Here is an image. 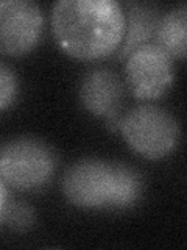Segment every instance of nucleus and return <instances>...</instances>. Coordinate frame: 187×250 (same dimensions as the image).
<instances>
[{
  "instance_id": "obj_1",
  "label": "nucleus",
  "mask_w": 187,
  "mask_h": 250,
  "mask_svg": "<svg viewBox=\"0 0 187 250\" xmlns=\"http://www.w3.org/2000/svg\"><path fill=\"white\" fill-rule=\"evenodd\" d=\"M58 45L78 60H98L122 44L123 8L117 0H58L52 10Z\"/></svg>"
},
{
  "instance_id": "obj_2",
  "label": "nucleus",
  "mask_w": 187,
  "mask_h": 250,
  "mask_svg": "<svg viewBox=\"0 0 187 250\" xmlns=\"http://www.w3.org/2000/svg\"><path fill=\"white\" fill-rule=\"evenodd\" d=\"M56 169V152L39 138L20 136L0 147V180L16 191L42 189L50 183Z\"/></svg>"
},
{
  "instance_id": "obj_3",
  "label": "nucleus",
  "mask_w": 187,
  "mask_h": 250,
  "mask_svg": "<svg viewBox=\"0 0 187 250\" xmlns=\"http://www.w3.org/2000/svg\"><path fill=\"white\" fill-rule=\"evenodd\" d=\"M119 130L128 146L147 160H161L176 150L181 139V127L166 108L144 104L125 114Z\"/></svg>"
},
{
  "instance_id": "obj_4",
  "label": "nucleus",
  "mask_w": 187,
  "mask_h": 250,
  "mask_svg": "<svg viewBox=\"0 0 187 250\" xmlns=\"http://www.w3.org/2000/svg\"><path fill=\"white\" fill-rule=\"evenodd\" d=\"M69 203L86 209H109L115 188V161L83 158L69 166L62 177Z\"/></svg>"
},
{
  "instance_id": "obj_5",
  "label": "nucleus",
  "mask_w": 187,
  "mask_h": 250,
  "mask_svg": "<svg viewBox=\"0 0 187 250\" xmlns=\"http://www.w3.org/2000/svg\"><path fill=\"white\" fill-rule=\"evenodd\" d=\"M125 60V78L136 99H161L173 84V60L154 42L137 47Z\"/></svg>"
},
{
  "instance_id": "obj_6",
  "label": "nucleus",
  "mask_w": 187,
  "mask_h": 250,
  "mask_svg": "<svg viewBox=\"0 0 187 250\" xmlns=\"http://www.w3.org/2000/svg\"><path fill=\"white\" fill-rule=\"evenodd\" d=\"M44 33V13L31 0H0V53L22 57Z\"/></svg>"
},
{
  "instance_id": "obj_7",
  "label": "nucleus",
  "mask_w": 187,
  "mask_h": 250,
  "mask_svg": "<svg viewBox=\"0 0 187 250\" xmlns=\"http://www.w3.org/2000/svg\"><path fill=\"white\" fill-rule=\"evenodd\" d=\"M125 97V84L114 70L97 67L88 72L80 84L83 106L97 117L117 119Z\"/></svg>"
},
{
  "instance_id": "obj_8",
  "label": "nucleus",
  "mask_w": 187,
  "mask_h": 250,
  "mask_svg": "<svg viewBox=\"0 0 187 250\" xmlns=\"http://www.w3.org/2000/svg\"><path fill=\"white\" fill-rule=\"evenodd\" d=\"M125 30L120 44V58H127V55L137 47L153 42L156 28L161 19L158 6L148 2H130L125 8Z\"/></svg>"
},
{
  "instance_id": "obj_9",
  "label": "nucleus",
  "mask_w": 187,
  "mask_h": 250,
  "mask_svg": "<svg viewBox=\"0 0 187 250\" xmlns=\"http://www.w3.org/2000/svg\"><path fill=\"white\" fill-rule=\"evenodd\" d=\"M154 44L171 60H184L187 52V6L181 3L161 16Z\"/></svg>"
},
{
  "instance_id": "obj_10",
  "label": "nucleus",
  "mask_w": 187,
  "mask_h": 250,
  "mask_svg": "<svg viewBox=\"0 0 187 250\" xmlns=\"http://www.w3.org/2000/svg\"><path fill=\"white\" fill-rule=\"evenodd\" d=\"M144 177L134 167L115 163V188L109 209H128L136 207L144 194Z\"/></svg>"
},
{
  "instance_id": "obj_11",
  "label": "nucleus",
  "mask_w": 187,
  "mask_h": 250,
  "mask_svg": "<svg viewBox=\"0 0 187 250\" xmlns=\"http://www.w3.org/2000/svg\"><path fill=\"white\" fill-rule=\"evenodd\" d=\"M2 224H5L13 231L25 233L36 225V211L25 202L8 199L3 211Z\"/></svg>"
},
{
  "instance_id": "obj_12",
  "label": "nucleus",
  "mask_w": 187,
  "mask_h": 250,
  "mask_svg": "<svg viewBox=\"0 0 187 250\" xmlns=\"http://www.w3.org/2000/svg\"><path fill=\"white\" fill-rule=\"evenodd\" d=\"M19 96V80L14 70L0 61V111L10 108Z\"/></svg>"
},
{
  "instance_id": "obj_13",
  "label": "nucleus",
  "mask_w": 187,
  "mask_h": 250,
  "mask_svg": "<svg viewBox=\"0 0 187 250\" xmlns=\"http://www.w3.org/2000/svg\"><path fill=\"white\" fill-rule=\"evenodd\" d=\"M6 202H8V191H6V186L3 185V182L0 180V224H2V217H3Z\"/></svg>"
}]
</instances>
